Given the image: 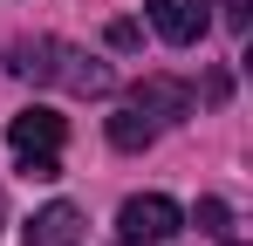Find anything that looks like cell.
<instances>
[{
  "label": "cell",
  "mask_w": 253,
  "mask_h": 246,
  "mask_svg": "<svg viewBox=\"0 0 253 246\" xmlns=\"http://www.w3.org/2000/svg\"><path fill=\"white\" fill-rule=\"evenodd\" d=\"M21 76L69 82L76 96H103V89L117 82L103 62H96V55H83V48H62V41H28V48H21Z\"/></svg>",
  "instance_id": "cell-1"
},
{
  "label": "cell",
  "mask_w": 253,
  "mask_h": 246,
  "mask_svg": "<svg viewBox=\"0 0 253 246\" xmlns=\"http://www.w3.org/2000/svg\"><path fill=\"white\" fill-rule=\"evenodd\" d=\"M185 226V212L165 199V192H144V199H124V212H117V233H124L130 246H165L171 233Z\"/></svg>",
  "instance_id": "cell-2"
},
{
  "label": "cell",
  "mask_w": 253,
  "mask_h": 246,
  "mask_svg": "<svg viewBox=\"0 0 253 246\" xmlns=\"http://www.w3.org/2000/svg\"><path fill=\"white\" fill-rule=\"evenodd\" d=\"M151 28H158L171 48H192V41H206V28H212V0H151Z\"/></svg>",
  "instance_id": "cell-3"
},
{
  "label": "cell",
  "mask_w": 253,
  "mask_h": 246,
  "mask_svg": "<svg viewBox=\"0 0 253 246\" xmlns=\"http://www.w3.org/2000/svg\"><path fill=\"white\" fill-rule=\"evenodd\" d=\"M62 130L69 123L55 117V110H21V117H7V144L28 158V151H62Z\"/></svg>",
  "instance_id": "cell-4"
},
{
  "label": "cell",
  "mask_w": 253,
  "mask_h": 246,
  "mask_svg": "<svg viewBox=\"0 0 253 246\" xmlns=\"http://www.w3.org/2000/svg\"><path fill=\"white\" fill-rule=\"evenodd\" d=\"M83 240V212L69 199H55V205H42L35 212V226H28V246H76Z\"/></svg>",
  "instance_id": "cell-5"
},
{
  "label": "cell",
  "mask_w": 253,
  "mask_h": 246,
  "mask_svg": "<svg viewBox=\"0 0 253 246\" xmlns=\"http://www.w3.org/2000/svg\"><path fill=\"white\" fill-rule=\"evenodd\" d=\"M151 137H158V123L144 117V110H124V117H110V144H117V151H144Z\"/></svg>",
  "instance_id": "cell-6"
},
{
  "label": "cell",
  "mask_w": 253,
  "mask_h": 246,
  "mask_svg": "<svg viewBox=\"0 0 253 246\" xmlns=\"http://www.w3.org/2000/svg\"><path fill=\"white\" fill-rule=\"evenodd\" d=\"M144 110H185V89H171V82H144Z\"/></svg>",
  "instance_id": "cell-7"
},
{
  "label": "cell",
  "mask_w": 253,
  "mask_h": 246,
  "mask_svg": "<svg viewBox=\"0 0 253 246\" xmlns=\"http://www.w3.org/2000/svg\"><path fill=\"white\" fill-rule=\"evenodd\" d=\"M199 233H226V199H199Z\"/></svg>",
  "instance_id": "cell-8"
},
{
  "label": "cell",
  "mask_w": 253,
  "mask_h": 246,
  "mask_svg": "<svg viewBox=\"0 0 253 246\" xmlns=\"http://www.w3.org/2000/svg\"><path fill=\"white\" fill-rule=\"evenodd\" d=\"M0 219H7V199H0Z\"/></svg>",
  "instance_id": "cell-9"
}]
</instances>
